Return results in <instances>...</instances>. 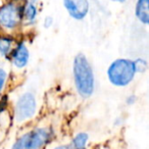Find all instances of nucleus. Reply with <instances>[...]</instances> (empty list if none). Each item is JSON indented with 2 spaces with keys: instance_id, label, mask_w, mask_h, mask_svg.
I'll return each mask as SVG.
<instances>
[{
  "instance_id": "f257e3e1",
  "label": "nucleus",
  "mask_w": 149,
  "mask_h": 149,
  "mask_svg": "<svg viewBox=\"0 0 149 149\" xmlns=\"http://www.w3.org/2000/svg\"><path fill=\"white\" fill-rule=\"evenodd\" d=\"M74 77L79 94L88 98L94 91V76L91 65L83 54L76 56L74 60Z\"/></svg>"
},
{
  "instance_id": "f03ea898",
  "label": "nucleus",
  "mask_w": 149,
  "mask_h": 149,
  "mask_svg": "<svg viewBox=\"0 0 149 149\" xmlns=\"http://www.w3.org/2000/svg\"><path fill=\"white\" fill-rule=\"evenodd\" d=\"M52 139L53 132L50 128H36L21 135L10 149H43Z\"/></svg>"
},
{
  "instance_id": "7ed1b4c3",
  "label": "nucleus",
  "mask_w": 149,
  "mask_h": 149,
  "mask_svg": "<svg viewBox=\"0 0 149 149\" xmlns=\"http://www.w3.org/2000/svg\"><path fill=\"white\" fill-rule=\"evenodd\" d=\"M134 62L128 59H118L110 64L107 76L110 83L114 86L124 87L133 81L135 77Z\"/></svg>"
},
{
  "instance_id": "20e7f679",
  "label": "nucleus",
  "mask_w": 149,
  "mask_h": 149,
  "mask_svg": "<svg viewBox=\"0 0 149 149\" xmlns=\"http://www.w3.org/2000/svg\"><path fill=\"white\" fill-rule=\"evenodd\" d=\"M37 110V102L32 93H25L17 100L15 118L17 123H24L34 118Z\"/></svg>"
},
{
  "instance_id": "39448f33",
  "label": "nucleus",
  "mask_w": 149,
  "mask_h": 149,
  "mask_svg": "<svg viewBox=\"0 0 149 149\" xmlns=\"http://www.w3.org/2000/svg\"><path fill=\"white\" fill-rule=\"evenodd\" d=\"M19 8L13 3H8L0 8V26L5 29H15L19 23Z\"/></svg>"
},
{
  "instance_id": "423d86ee",
  "label": "nucleus",
  "mask_w": 149,
  "mask_h": 149,
  "mask_svg": "<svg viewBox=\"0 0 149 149\" xmlns=\"http://www.w3.org/2000/svg\"><path fill=\"white\" fill-rule=\"evenodd\" d=\"M63 4L70 15L76 19H82L89 10L87 0H63Z\"/></svg>"
},
{
  "instance_id": "0eeeda50",
  "label": "nucleus",
  "mask_w": 149,
  "mask_h": 149,
  "mask_svg": "<svg viewBox=\"0 0 149 149\" xmlns=\"http://www.w3.org/2000/svg\"><path fill=\"white\" fill-rule=\"evenodd\" d=\"M29 60V51L25 44H19L13 54V61L17 68H24Z\"/></svg>"
},
{
  "instance_id": "6e6552de",
  "label": "nucleus",
  "mask_w": 149,
  "mask_h": 149,
  "mask_svg": "<svg viewBox=\"0 0 149 149\" xmlns=\"http://www.w3.org/2000/svg\"><path fill=\"white\" fill-rule=\"evenodd\" d=\"M136 15L144 25L149 23V0H138L136 5Z\"/></svg>"
},
{
  "instance_id": "1a4fd4ad",
  "label": "nucleus",
  "mask_w": 149,
  "mask_h": 149,
  "mask_svg": "<svg viewBox=\"0 0 149 149\" xmlns=\"http://www.w3.org/2000/svg\"><path fill=\"white\" fill-rule=\"evenodd\" d=\"M89 134L86 132H80L74 135L70 144L74 149H87L89 143Z\"/></svg>"
},
{
  "instance_id": "9d476101",
  "label": "nucleus",
  "mask_w": 149,
  "mask_h": 149,
  "mask_svg": "<svg viewBox=\"0 0 149 149\" xmlns=\"http://www.w3.org/2000/svg\"><path fill=\"white\" fill-rule=\"evenodd\" d=\"M37 15V9L33 3H27L25 7V17L28 22H33Z\"/></svg>"
},
{
  "instance_id": "9b49d317",
  "label": "nucleus",
  "mask_w": 149,
  "mask_h": 149,
  "mask_svg": "<svg viewBox=\"0 0 149 149\" xmlns=\"http://www.w3.org/2000/svg\"><path fill=\"white\" fill-rule=\"evenodd\" d=\"M11 42L13 41L9 38H0V54L2 56L7 55V53L10 51Z\"/></svg>"
},
{
  "instance_id": "f8f14e48",
  "label": "nucleus",
  "mask_w": 149,
  "mask_h": 149,
  "mask_svg": "<svg viewBox=\"0 0 149 149\" xmlns=\"http://www.w3.org/2000/svg\"><path fill=\"white\" fill-rule=\"evenodd\" d=\"M134 66L136 72H144L147 70V62L144 59H137L134 62Z\"/></svg>"
},
{
  "instance_id": "ddd939ff",
  "label": "nucleus",
  "mask_w": 149,
  "mask_h": 149,
  "mask_svg": "<svg viewBox=\"0 0 149 149\" xmlns=\"http://www.w3.org/2000/svg\"><path fill=\"white\" fill-rule=\"evenodd\" d=\"M5 80H6V72L0 68V92L2 91L3 86H4V83H5Z\"/></svg>"
},
{
  "instance_id": "4468645a",
  "label": "nucleus",
  "mask_w": 149,
  "mask_h": 149,
  "mask_svg": "<svg viewBox=\"0 0 149 149\" xmlns=\"http://www.w3.org/2000/svg\"><path fill=\"white\" fill-rule=\"evenodd\" d=\"M52 149H74L72 147V145L68 143V144H59L57 145V146L53 147Z\"/></svg>"
},
{
  "instance_id": "2eb2a0df",
  "label": "nucleus",
  "mask_w": 149,
  "mask_h": 149,
  "mask_svg": "<svg viewBox=\"0 0 149 149\" xmlns=\"http://www.w3.org/2000/svg\"><path fill=\"white\" fill-rule=\"evenodd\" d=\"M113 1H118V2H124L125 0H113Z\"/></svg>"
}]
</instances>
